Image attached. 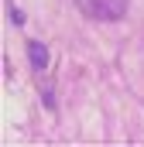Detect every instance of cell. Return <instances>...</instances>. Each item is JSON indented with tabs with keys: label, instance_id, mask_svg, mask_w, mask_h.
Masks as SVG:
<instances>
[{
	"label": "cell",
	"instance_id": "cell-1",
	"mask_svg": "<svg viewBox=\"0 0 144 147\" xmlns=\"http://www.w3.org/2000/svg\"><path fill=\"white\" fill-rule=\"evenodd\" d=\"M75 3L86 17H96V21H117L127 10V0H75Z\"/></svg>",
	"mask_w": 144,
	"mask_h": 147
},
{
	"label": "cell",
	"instance_id": "cell-2",
	"mask_svg": "<svg viewBox=\"0 0 144 147\" xmlns=\"http://www.w3.org/2000/svg\"><path fill=\"white\" fill-rule=\"evenodd\" d=\"M28 58H31L35 72H45V69H48V48H45L41 41H28Z\"/></svg>",
	"mask_w": 144,
	"mask_h": 147
}]
</instances>
